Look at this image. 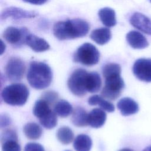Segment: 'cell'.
Here are the masks:
<instances>
[{"mask_svg":"<svg viewBox=\"0 0 151 151\" xmlns=\"http://www.w3.org/2000/svg\"><path fill=\"white\" fill-rule=\"evenodd\" d=\"M149 1H150V2H151V0H149Z\"/></svg>","mask_w":151,"mask_h":151,"instance_id":"35","label":"cell"},{"mask_svg":"<svg viewBox=\"0 0 151 151\" xmlns=\"http://www.w3.org/2000/svg\"><path fill=\"white\" fill-rule=\"evenodd\" d=\"M101 80L100 75L96 72L88 73L86 77V90L90 93H96L100 89Z\"/></svg>","mask_w":151,"mask_h":151,"instance_id":"19","label":"cell"},{"mask_svg":"<svg viewBox=\"0 0 151 151\" xmlns=\"http://www.w3.org/2000/svg\"><path fill=\"white\" fill-rule=\"evenodd\" d=\"M25 135L29 139L36 140L39 139L42 134L41 127L35 123H28L24 127Z\"/></svg>","mask_w":151,"mask_h":151,"instance_id":"22","label":"cell"},{"mask_svg":"<svg viewBox=\"0 0 151 151\" xmlns=\"http://www.w3.org/2000/svg\"><path fill=\"white\" fill-rule=\"evenodd\" d=\"M133 73L135 77L145 82H151V59L139 58L133 65Z\"/></svg>","mask_w":151,"mask_h":151,"instance_id":"8","label":"cell"},{"mask_svg":"<svg viewBox=\"0 0 151 151\" xmlns=\"http://www.w3.org/2000/svg\"><path fill=\"white\" fill-rule=\"evenodd\" d=\"M88 103L91 106L99 105L101 109L108 112H113L114 110V106L111 103L105 100L99 95L90 97L88 100Z\"/></svg>","mask_w":151,"mask_h":151,"instance_id":"23","label":"cell"},{"mask_svg":"<svg viewBox=\"0 0 151 151\" xmlns=\"http://www.w3.org/2000/svg\"><path fill=\"white\" fill-rule=\"evenodd\" d=\"M25 65L19 58L12 57L8 61L5 67V73L8 80L15 82L21 80L24 75Z\"/></svg>","mask_w":151,"mask_h":151,"instance_id":"7","label":"cell"},{"mask_svg":"<svg viewBox=\"0 0 151 151\" xmlns=\"http://www.w3.org/2000/svg\"><path fill=\"white\" fill-rule=\"evenodd\" d=\"M38 15V13L34 11H27L21 8L9 6L4 9L1 14V20L11 18L14 19L24 18H32Z\"/></svg>","mask_w":151,"mask_h":151,"instance_id":"10","label":"cell"},{"mask_svg":"<svg viewBox=\"0 0 151 151\" xmlns=\"http://www.w3.org/2000/svg\"><path fill=\"white\" fill-rule=\"evenodd\" d=\"M90 38L97 44L104 45L110 40L111 32L107 28H99L94 29L91 32Z\"/></svg>","mask_w":151,"mask_h":151,"instance_id":"17","label":"cell"},{"mask_svg":"<svg viewBox=\"0 0 151 151\" xmlns=\"http://www.w3.org/2000/svg\"><path fill=\"white\" fill-rule=\"evenodd\" d=\"M117 106L121 114L125 116L135 114L139 111L138 104L129 97H124L120 99L118 101Z\"/></svg>","mask_w":151,"mask_h":151,"instance_id":"15","label":"cell"},{"mask_svg":"<svg viewBox=\"0 0 151 151\" xmlns=\"http://www.w3.org/2000/svg\"><path fill=\"white\" fill-rule=\"evenodd\" d=\"M71 105L66 100L58 101L54 107V112L61 117H66L73 112Z\"/></svg>","mask_w":151,"mask_h":151,"instance_id":"24","label":"cell"},{"mask_svg":"<svg viewBox=\"0 0 151 151\" xmlns=\"http://www.w3.org/2000/svg\"><path fill=\"white\" fill-rule=\"evenodd\" d=\"M25 44L35 52H43L50 49V45L44 39L35 35L29 34L25 41Z\"/></svg>","mask_w":151,"mask_h":151,"instance_id":"13","label":"cell"},{"mask_svg":"<svg viewBox=\"0 0 151 151\" xmlns=\"http://www.w3.org/2000/svg\"><path fill=\"white\" fill-rule=\"evenodd\" d=\"M67 151H69V150H67Z\"/></svg>","mask_w":151,"mask_h":151,"instance_id":"36","label":"cell"},{"mask_svg":"<svg viewBox=\"0 0 151 151\" xmlns=\"http://www.w3.org/2000/svg\"><path fill=\"white\" fill-rule=\"evenodd\" d=\"M11 123L10 119L6 115L1 116V127L8 126Z\"/></svg>","mask_w":151,"mask_h":151,"instance_id":"30","label":"cell"},{"mask_svg":"<svg viewBox=\"0 0 151 151\" xmlns=\"http://www.w3.org/2000/svg\"><path fill=\"white\" fill-rule=\"evenodd\" d=\"M27 80L34 88L42 90L48 87L52 81L51 68L43 62L32 61L27 75Z\"/></svg>","mask_w":151,"mask_h":151,"instance_id":"3","label":"cell"},{"mask_svg":"<svg viewBox=\"0 0 151 151\" xmlns=\"http://www.w3.org/2000/svg\"><path fill=\"white\" fill-rule=\"evenodd\" d=\"M106 114L104 110L95 108L88 115V124L93 128H99L104 125L106 120Z\"/></svg>","mask_w":151,"mask_h":151,"instance_id":"16","label":"cell"},{"mask_svg":"<svg viewBox=\"0 0 151 151\" xmlns=\"http://www.w3.org/2000/svg\"><path fill=\"white\" fill-rule=\"evenodd\" d=\"M90 29L88 22L82 19L74 18L58 21L53 27L54 35L60 40H73L84 37Z\"/></svg>","mask_w":151,"mask_h":151,"instance_id":"2","label":"cell"},{"mask_svg":"<svg viewBox=\"0 0 151 151\" xmlns=\"http://www.w3.org/2000/svg\"><path fill=\"white\" fill-rule=\"evenodd\" d=\"M86 70L82 68L76 69L70 77L67 85L70 91L79 97L84 96L87 93L86 82L87 74Z\"/></svg>","mask_w":151,"mask_h":151,"instance_id":"6","label":"cell"},{"mask_svg":"<svg viewBox=\"0 0 151 151\" xmlns=\"http://www.w3.org/2000/svg\"><path fill=\"white\" fill-rule=\"evenodd\" d=\"M17 136L13 130H6L2 134V151H21Z\"/></svg>","mask_w":151,"mask_h":151,"instance_id":"12","label":"cell"},{"mask_svg":"<svg viewBox=\"0 0 151 151\" xmlns=\"http://www.w3.org/2000/svg\"><path fill=\"white\" fill-rule=\"evenodd\" d=\"M74 61L87 66L94 65L100 60V52L97 48L89 42L80 45L74 54Z\"/></svg>","mask_w":151,"mask_h":151,"instance_id":"5","label":"cell"},{"mask_svg":"<svg viewBox=\"0 0 151 151\" xmlns=\"http://www.w3.org/2000/svg\"><path fill=\"white\" fill-rule=\"evenodd\" d=\"M58 140L64 145L70 143L74 139V133L68 127L64 126L60 127L57 132Z\"/></svg>","mask_w":151,"mask_h":151,"instance_id":"26","label":"cell"},{"mask_svg":"<svg viewBox=\"0 0 151 151\" xmlns=\"http://www.w3.org/2000/svg\"><path fill=\"white\" fill-rule=\"evenodd\" d=\"M102 72L105 78V84L101 95L106 99L115 100L120 96L124 87V81L120 76L121 67L117 63H109L103 67Z\"/></svg>","mask_w":151,"mask_h":151,"instance_id":"1","label":"cell"},{"mask_svg":"<svg viewBox=\"0 0 151 151\" xmlns=\"http://www.w3.org/2000/svg\"><path fill=\"white\" fill-rule=\"evenodd\" d=\"M143 151H151V146L147 147L145 148Z\"/></svg>","mask_w":151,"mask_h":151,"instance_id":"34","label":"cell"},{"mask_svg":"<svg viewBox=\"0 0 151 151\" xmlns=\"http://www.w3.org/2000/svg\"><path fill=\"white\" fill-rule=\"evenodd\" d=\"M39 120L41 124L45 128L48 129L54 128L57 123L56 113L52 110L45 116L40 118Z\"/></svg>","mask_w":151,"mask_h":151,"instance_id":"27","label":"cell"},{"mask_svg":"<svg viewBox=\"0 0 151 151\" xmlns=\"http://www.w3.org/2000/svg\"><path fill=\"white\" fill-rule=\"evenodd\" d=\"M73 146L76 151H90L92 146V141L88 135L81 134L76 137Z\"/></svg>","mask_w":151,"mask_h":151,"instance_id":"21","label":"cell"},{"mask_svg":"<svg viewBox=\"0 0 151 151\" xmlns=\"http://www.w3.org/2000/svg\"><path fill=\"white\" fill-rule=\"evenodd\" d=\"M0 47H1L0 54L2 55L4 52L5 50V44H4V41L2 40H1V45H0Z\"/></svg>","mask_w":151,"mask_h":151,"instance_id":"32","label":"cell"},{"mask_svg":"<svg viewBox=\"0 0 151 151\" xmlns=\"http://www.w3.org/2000/svg\"><path fill=\"white\" fill-rule=\"evenodd\" d=\"M24 151H45L43 146L37 143H27L24 149Z\"/></svg>","mask_w":151,"mask_h":151,"instance_id":"29","label":"cell"},{"mask_svg":"<svg viewBox=\"0 0 151 151\" xmlns=\"http://www.w3.org/2000/svg\"><path fill=\"white\" fill-rule=\"evenodd\" d=\"M98 15L101 22L107 27H114L117 23L115 11L111 8L104 7L100 9Z\"/></svg>","mask_w":151,"mask_h":151,"instance_id":"18","label":"cell"},{"mask_svg":"<svg viewBox=\"0 0 151 151\" xmlns=\"http://www.w3.org/2000/svg\"><path fill=\"white\" fill-rule=\"evenodd\" d=\"M119 151H133L130 149H127V148H124V149H122Z\"/></svg>","mask_w":151,"mask_h":151,"instance_id":"33","label":"cell"},{"mask_svg":"<svg viewBox=\"0 0 151 151\" xmlns=\"http://www.w3.org/2000/svg\"><path fill=\"white\" fill-rule=\"evenodd\" d=\"M51 110L50 108L49 104L43 99L37 100L33 108V113L35 117L39 119L47 114Z\"/></svg>","mask_w":151,"mask_h":151,"instance_id":"25","label":"cell"},{"mask_svg":"<svg viewBox=\"0 0 151 151\" xmlns=\"http://www.w3.org/2000/svg\"><path fill=\"white\" fill-rule=\"evenodd\" d=\"M42 99L47 101L49 104H51L57 100L58 94L54 91H48L42 94Z\"/></svg>","mask_w":151,"mask_h":151,"instance_id":"28","label":"cell"},{"mask_svg":"<svg viewBox=\"0 0 151 151\" xmlns=\"http://www.w3.org/2000/svg\"><path fill=\"white\" fill-rule=\"evenodd\" d=\"M3 100L12 106H22L27 101L29 90L21 83H13L6 86L1 93Z\"/></svg>","mask_w":151,"mask_h":151,"instance_id":"4","label":"cell"},{"mask_svg":"<svg viewBox=\"0 0 151 151\" xmlns=\"http://www.w3.org/2000/svg\"><path fill=\"white\" fill-rule=\"evenodd\" d=\"M23 1L29 3V4H31L33 5H42L44 4H45L48 0H22Z\"/></svg>","mask_w":151,"mask_h":151,"instance_id":"31","label":"cell"},{"mask_svg":"<svg viewBox=\"0 0 151 151\" xmlns=\"http://www.w3.org/2000/svg\"><path fill=\"white\" fill-rule=\"evenodd\" d=\"M130 22L137 29L146 34L151 35V19L143 14L134 13L130 18Z\"/></svg>","mask_w":151,"mask_h":151,"instance_id":"11","label":"cell"},{"mask_svg":"<svg viewBox=\"0 0 151 151\" xmlns=\"http://www.w3.org/2000/svg\"><path fill=\"white\" fill-rule=\"evenodd\" d=\"M88 115L86 110L80 107H77L73 111L71 122L77 127L86 126L88 124Z\"/></svg>","mask_w":151,"mask_h":151,"instance_id":"20","label":"cell"},{"mask_svg":"<svg viewBox=\"0 0 151 151\" xmlns=\"http://www.w3.org/2000/svg\"><path fill=\"white\" fill-rule=\"evenodd\" d=\"M28 34L27 28L19 29L14 27H8L4 31L3 37L9 44L19 45L25 43V38Z\"/></svg>","mask_w":151,"mask_h":151,"instance_id":"9","label":"cell"},{"mask_svg":"<svg viewBox=\"0 0 151 151\" xmlns=\"http://www.w3.org/2000/svg\"><path fill=\"white\" fill-rule=\"evenodd\" d=\"M126 38L130 46L134 49H143L149 45L145 37L136 31H129L126 34Z\"/></svg>","mask_w":151,"mask_h":151,"instance_id":"14","label":"cell"}]
</instances>
